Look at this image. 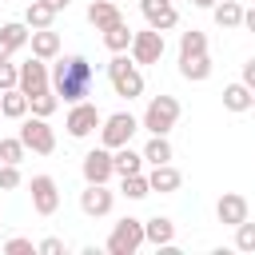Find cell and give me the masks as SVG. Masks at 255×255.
Wrapping results in <instances>:
<instances>
[{
  "mask_svg": "<svg viewBox=\"0 0 255 255\" xmlns=\"http://www.w3.org/2000/svg\"><path fill=\"white\" fill-rule=\"evenodd\" d=\"M163 48H167L163 32H155V28H143V32H131V48H128V56H131V60L143 68V64H159Z\"/></svg>",
  "mask_w": 255,
  "mask_h": 255,
  "instance_id": "ba28073f",
  "label": "cell"
},
{
  "mask_svg": "<svg viewBox=\"0 0 255 255\" xmlns=\"http://www.w3.org/2000/svg\"><path fill=\"white\" fill-rule=\"evenodd\" d=\"M20 183H24L20 163H0V191H16Z\"/></svg>",
  "mask_w": 255,
  "mask_h": 255,
  "instance_id": "1f68e13d",
  "label": "cell"
},
{
  "mask_svg": "<svg viewBox=\"0 0 255 255\" xmlns=\"http://www.w3.org/2000/svg\"><path fill=\"white\" fill-rule=\"evenodd\" d=\"M247 211H251V207H247V199H243L239 191H223V195H219V203H215V219H219V223H227V227L243 223V219H247Z\"/></svg>",
  "mask_w": 255,
  "mask_h": 255,
  "instance_id": "5bb4252c",
  "label": "cell"
},
{
  "mask_svg": "<svg viewBox=\"0 0 255 255\" xmlns=\"http://www.w3.org/2000/svg\"><path fill=\"white\" fill-rule=\"evenodd\" d=\"M112 163H116V175L143 171V151H135L131 143H124V147H116V151H112Z\"/></svg>",
  "mask_w": 255,
  "mask_h": 255,
  "instance_id": "7402d4cb",
  "label": "cell"
},
{
  "mask_svg": "<svg viewBox=\"0 0 255 255\" xmlns=\"http://www.w3.org/2000/svg\"><path fill=\"white\" fill-rule=\"evenodd\" d=\"M28 191H32V211H36V215H56V207H60V187H56L52 175H32Z\"/></svg>",
  "mask_w": 255,
  "mask_h": 255,
  "instance_id": "7c38bea8",
  "label": "cell"
},
{
  "mask_svg": "<svg viewBox=\"0 0 255 255\" xmlns=\"http://www.w3.org/2000/svg\"><path fill=\"white\" fill-rule=\"evenodd\" d=\"M100 108L92 104V100H80V104H72L68 108V116H64V128H68V135L72 139H88L96 128H100Z\"/></svg>",
  "mask_w": 255,
  "mask_h": 255,
  "instance_id": "52a82bcc",
  "label": "cell"
},
{
  "mask_svg": "<svg viewBox=\"0 0 255 255\" xmlns=\"http://www.w3.org/2000/svg\"><path fill=\"white\" fill-rule=\"evenodd\" d=\"M100 36H104V48H108V52H128V48H131V28H128L124 20L112 24L108 32H100Z\"/></svg>",
  "mask_w": 255,
  "mask_h": 255,
  "instance_id": "d4e9b609",
  "label": "cell"
},
{
  "mask_svg": "<svg viewBox=\"0 0 255 255\" xmlns=\"http://www.w3.org/2000/svg\"><path fill=\"white\" fill-rule=\"evenodd\" d=\"M251 4H255V0H251Z\"/></svg>",
  "mask_w": 255,
  "mask_h": 255,
  "instance_id": "b9f144b4",
  "label": "cell"
},
{
  "mask_svg": "<svg viewBox=\"0 0 255 255\" xmlns=\"http://www.w3.org/2000/svg\"><path fill=\"white\" fill-rule=\"evenodd\" d=\"M243 28H247V32H255V4H251V8H243Z\"/></svg>",
  "mask_w": 255,
  "mask_h": 255,
  "instance_id": "74e56055",
  "label": "cell"
},
{
  "mask_svg": "<svg viewBox=\"0 0 255 255\" xmlns=\"http://www.w3.org/2000/svg\"><path fill=\"white\" fill-rule=\"evenodd\" d=\"M16 135H20V143H24L28 151H36V155H52V151H56V131H52V124H48L44 116H24Z\"/></svg>",
  "mask_w": 255,
  "mask_h": 255,
  "instance_id": "277c9868",
  "label": "cell"
},
{
  "mask_svg": "<svg viewBox=\"0 0 255 255\" xmlns=\"http://www.w3.org/2000/svg\"><path fill=\"white\" fill-rule=\"evenodd\" d=\"M120 20H124V12H120L116 0H92V4H88V24H92L96 32H108V28L120 24Z\"/></svg>",
  "mask_w": 255,
  "mask_h": 255,
  "instance_id": "e0dca14e",
  "label": "cell"
},
{
  "mask_svg": "<svg viewBox=\"0 0 255 255\" xmlns=\"http://www.w3.org/2000/svg\"><path fill=\"white\" fill-rule=\"evenodd\" d=\"M16 68H20V76H16V88H20L24 96H36V92L52 88V72H48V60L32 56V60H24V64H16Z\"/></svg>",
  "mask_w": 255,
  "mask_h": 255,
  "instance_id": "30bf717a",
  "label": "cell"
},
{
  "mask_svg": "<svg viewBox=\"0 0 255 255\" xmlns=\"http://www.w3.org/2000/svg\"><path fill=\"white\" fill-rule=\"evenodd\" d=\"M92 84H96V68L88 64V56H64V60H56V68H52V92L64 104L88 100Z\"/></svg>",
  "mask_w": 255,
  "mask_h": 255,
  "instance_id": "6da1fadb",
  "label": "cell"
},
{
  "mask_svg": "<svg viewBox=\"0 0 255 255\" xmlns=\"http://www.w3.org/2000/svg\"><path fill=\"white\" fill-rule=\"evenodd\" d=\"M52 20H56V12H52L44 0H32V4L24 8V24H28V28H52Z\"/></svg>",
  "mask_w": 255,
  "mask_h": 255,
  "instance_id": "4316f807",
  "label": "cell"
},
{
  "mask_svg": "<svg viewBox=\"0 0 255 255\" xmlns=\"http://www.w3.org/2000/svg\"><path fill=\"white\" fill-rule=\"evenodd\" d=\"M80 171H84V183H108L116 175V163H112V147H92L84 159H80Z\"/></svg>",
  "mask_w": 255,
  "mask_h": 255,
  "instance_id": "8fae6325",
  "label": "cell"
},
{
  "mask_svg": "<svg viewBox=\"0 0 255 255\" xmlns=\"http://www.w3.org/2000/svg\"><path fill=\"white\" fill-rule=\"evenodd\" d=\"M223 108L227 112H251V88L239 80V84H227L223 88Z\"/></svg>",
  "mask_w": 255,
  "mask_h": 255,
  "instance_id": "cb8c5ba5",
  "label": "cell"
},
{
  "mask_svg": "<svg viewBox=\"0 0 255 255\" xmlns=\"http://www.w3.org/2000/svg\"><path fill=\"white\" fill-rule=\"evenodd\" d=\"M179 76L191 80V84H203L211 76V56L199 52V56H179Z\"/></svg>",
  "mask_w": 255,
  "mask_h": 255,
  "instance_id": "ffe728a7",
  "label": "cell"
},
{
  "mask_svg": "<svg viewBox=\"0 0 255 255\" xmlns=\"http://www.w3.org/2000/svg\"><path fill=\"white\" fill-rule=\"evenodd\" d=\"M143 243H151V247H175V223L167 215L143 219Z\"/></svg>",
  "mask_w": 255,
  "mask_h": 255,
  "instance_id": "2e32d148",
  "label": "cell"
},
{
  "mask_svg": "<svg viewBox=\"0 0 255 255\" xmlns=\"http://www.w3.org/2000/svg\"><path fill=\"white\" fill-rule=\"evenodd\" d=\"M199 52H207V36H203L199 28L183 32V36H179V56H199Z\"/></svg>",
  "mask_w": 255,
  "mask_h": 255,
  "instance_id": "f546056e",
  "label": "cell"
},
{
  "mask_svg": "<svg viewBox=\"0 0 255 255\" xmlns=\"http://www.w3.org/2000/svg\"><path fill=\"white\" fill-rule=\"evenodd\" d=\"M36 251H40V255H64V239L48 235V239H40V243H36Z\"/></svg>",
  "mask_w": 255,
  "mask_h": 255,
  "instance_id": "d590c367",
  "label": "cell"
},
{
  "mask_svg": "<svg viewBox=\"0 0 255 255\" xmlns=\"http://www.w3.org/2000/svg\"><path fill=\"white\" fill-rule=\"evenodd\" d=\"M28 44H32V56H40V60H56L60 56V32H52V28H32Z\"/></svg>",
  "mask_w": 255,
  "mask_h": 255,
  "instance_id": "d6986e66",
  "label": "cell"
},
{
  "mask_svg": "<svg viewBox=\"0 0 255 255\" xmlns=\"http://www.w3.org/2000/svg\"><path fill=\"white\" fill-rule=\"evenodd\" d=\"M28 36H32V28H28L24 20L0 24V60H12V52H20V48L28 44Z\"/></svg>",
  "mask_w": 255,
  "mask_h": 255,
  "instance_id": "9a60e30c",
  "label": "cell"
},
{
  "mask_svg": "<svg viewBox=\"0 0 255 255\" xmlns=\"http://www.w3.org/2000/svg\"><path fill=\"white\" fill-rule=\"evenodd\" d=\"M108 255H135L139 247H143V219H135V215H124L116 227H112V235H108Z\"/></svg>",
  "mask_w": 255,
  "mask_h": 255,
  "instance_id": "5b68a950",
  "label": "cell"
},
{
  "mask_svg": "<svg viewBox=\"0 0 255 255\" xmlns=\"http://www.w3.org/2000/svg\"><path fill=\"white\" fill-rule=\"evenodd\" d=\"M139 12L147 20V28H155V32H171L179 24V12L171 0H139Z\"/></svg>",
  "mask_w": 255,
  "mask_h": 255,
  "instance_id": "4fadbf2b",
  "label": "cell"
},
{
  "mask_svg": "<svg viewBox=\"0 0 255 255\" xmlns=\"http://www.w3.org/2000/svg\"><path fill=\"white\" fill-rule=\"evenodd\" d=\"M235 247H239V251H255V223H251V219L235 223Z\"/></svg>",
  "mask_w": 255,
  "mask_h": 255,
  "instance_id": "d6a6232c",
  "label": "cell"
},
{
  "mask_svg": "<svg viewBox=\"0 0 255 255\" xmlns=\"http://www.w3.org/2000/svg\"><path fill=\"white\" fill-rule=\"evenodd\" d=\"M24 143H20V135H0V163H20L24 159Z\"/></svg>",
  "mask_w": 255,
  "mask_h": 255,
  "instance_id": "4dcf8cb0",
  "label": "cell"
},
{
  "mask_svg": "<svg viewBox=\"0 0 255 255\" xmlns=\"http://www.w3.org/2000/svg\"><path fill=\"white\" fill-rule=\"evenodd\" d=\"M44 4H48V8H52V12H56V16H60V12H64V8H68V0H44Z\"/></svg>",
  "mask_w": 255,
  "mask_h": 255,
  "instance_id": "f35d334b",
  "label": "cell"
},
{
  "mask_svg": "<svg viewBox=\"0 0 255 255\" xmlns=\"http://www.w3.org/2000/svg\"><path fill=\"white\" fill-rule=\"evenodd\" d=\"M191 4H195V8H207V12L215 8V0H191Z\"/></svg>",
  "mask_w": 255,
  "mask_h": 255,
  "instance_id": "ab89813d",
  "label": "cell"
},
{
  "mask_svg": "<svg viewBox=\"0 0 255 255\" xmlns=\"http://www.w3.org/2000/svg\"><path fill=\"white\" fill-rule=\"evenodd\" d=\"M108 80H112L116 96H124V100L143 96V72H139V64H135L128 52H112V60H108Z\"/></svg>",
  "mask_w": 255,
  "mask_h": 255,
  "instance_id": "7a4b0ae2",
  "label": "cell"
},
{
  "mask_svg": "<svg viewBox=\"0 0 255 255\" xmlns=\"http://www.w3.org/2000/svg\"><path fill=\"white\" fill-rule=\"evenodd\" d=\"M239 80H243V84H247V88L255 92V56H251V60L243 64V76H239Z\"/></svg>",
  "mask_w": 255,
  "mask_h": 255,
  "instance_id": "8d00e7d4",
  "label": "cell"
},
{
  "mask_svg": "<svg viewBox=\"0 0 255 255\" xmlns=\"http://www.w3.org/2000/svg\"><path fill=\"white\" fill-rule=\"evenodd\" d=\"M56 108H60V96H56L52 88H44V92L28 96V112H32V116H44V120H48V116H52Z\"/></svg>",
  "mask_w": 255,
  "mask_h": 255,
  "instance_id": "83f0119b",
  "label": "cell"
},
{
  "mask_svg": "<svg viewBox=\"0 0 255 255\" xmlns=\"http://www.w3.org/2000/svg\"><path fill=\"white\" fill-rule=\"evenodd\" d=\"M124 183H120V191L128 195V199H147L151 195V187H147V175L143 171H131V175H120Z\"/></svg>",
  "mask_w": 255,
  "mask_h": 255,
  "instance_id": "f1b7e54d",
  "label": "cell"
},
{
  "mask_svg": "<svg viewBox=\"0 0 255 255\" xmlns=\"http://www.w3.org/2000/svg\"><path fill=\"white\" fill-rule=\"evenodd\" d=\"M139 131V120L131 116V112H112V116H104L100 120V143L104 147H124V143H131V135Z\"/></svg>",
  "mask_w": 255,
  "mask_h": 255,
  "instance_id": "8992f818",
  "label": "cell"
},
{
  "mask_svg": "<svg viewBox=\"0 0 255 255\" xmlns=\"http://www.w3.org/2000/svg\"><path fill=\"white\" fill-rule=\"evenodd\" d=\"M179 183H183V175H179V167H171V163H155V167L147 171V187L159 191V195L179 191Z\"/></svg>",
  "mask_w": 255,
  "mask_h": 255,
  "instance_id": "ac0fdd59",
  "label": "cell"
},
{
  "mask_svg": "<svg viewBox=\"0 0 255 255\" xmlns=\"http://www.w3.org/2000/svg\"><path fill=\"white\" fill-rule=\"evenodd\" d=\"M112 207H116V191H112L108 183H84V191H80V211H84L88 219H104V215H112Z\"/></svg>",
  "mask_w": 255,
  "mask_h": 255,
  "instance_id": "9c48e42d",
  "label": "cell"
},
{
  "mask_svg": "<svg viewBox=\"0 0 255 255\" xmlns=\"http://www.w3.org/2000/svg\"><path fill=\"white\" fill-rule=\"evenodd\" d=\"M143 163H171V143H167V135H151L147 143H143Z\"/></svg>",
  "mask_w": 255,
  "mask_h": 255,
  "instance_id": "484cf974",
  "label": "cell"
},
{
  "mask_svg": "<svg viewBox=\"0 0 255 255\" xmlns=\"http://www.w3.org/2000/svg\"><path fill=\"white\" fill-rule=\"evenodd\" d=\"M251 108H255V92H251Z\"/></svg>",
  "mask_w": 255,
  "mask_h": 255,
  "instance_id": "60d3db41",
  "label": "cell"
},
{
  "mask_svg": "<svg viewBox=\"0 0 255 255\" xmlns=\"http://www.w3.org/2000/svg\"><path fill=\"white\" fill-rule=\"evenodd\" d=\"M179 100L175 96H151L147 100V108H143V116H139V128L143 131H151V135H167L175 124H179Z\"/></svg>",
  "mask_w": 255,
  "mask_h": 255,
  "instance_id": "3957f363",
  "label": "cell"
},
{
  "mask_svg": "<svg viewBox=\"0 0 255 255\" xmlns=\"http://www.w3.org/2000/svg\"><path fill=\"white\" fill-rule=\"evenodd\" d=\"M16 76H20V68H16L12 60H0V92L16 88Z\"/></svg>",
  "mask_w": 255,
  "mask_h": 255,
  "instance_id": "e575fe53",
  "label": "cell"
},
{
  "mask_svg": "<svg viewBox=\"0 0 255 255\" xmlns=\"http://www.w3.org/2000/svg\"><path fill=\"white\" fill-rule=\"evenodd\" d=\"M32 251H36V243L24 239V235H12V239L4 243V255H32Z\"/></svg>",
  "mask_w": 255,
  "mask_h": 255,
  "instance_id": "836d02e7",
  "label": "cell"
},
{
  "mask_svg": "<svg viewBox=\"0 0 255 255\" xmlns=\"http://www.w3.org/2000/svg\"><path fill=\"white\" fill-rule=\"evenodd\" d=\"M0 116H4V120H24V116H28V96H24L20 88L0 92Z\"/></svg>",
  "mask_w": 255,
  "mask_h": 255,
  "instance_id": "44dd1931",
  "label": "cell"
},
{
  "mask_svg": "<svg viewBox=\"0 0 255 255\" xmlns=\"http://www.w3.org/2000/svg\"><path fill=\"white\" fill-rule=\"evenodd\" d=\"M211 16H215L219 28H239V24H243V4H239V0H215Z\"/></svg>",
  "mask_w": 255,
  "mask_h": 255,
  "instance_id": "603a6c76",
  "label": "cell"
}]
</instances>
